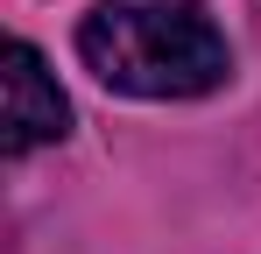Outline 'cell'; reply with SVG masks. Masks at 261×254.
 I'll list each match as a JSON object with an SVG mask.
<instances>
[{
	"instance_id": "6da1fadb",
	"label": "cell",
	"mask_w": 261,
	"mask_h": 254,
	"mask_svg": "<svg viewBox=\"0 0 261 254\" xmlns=\"http://www.w3.org/2000/svg\"><path fill=\"white\" fill-rule=\"evenodd\" d=\"M78 57L106 92L127 99H205L233 71L205 0H92L78 21Z\"/></svg>"
},
{
	"instance_id": "7a4b0ae2",
	"label": "cell",
	"mask_w": 261,
	"mask_h": 254,
	"mask_svg": "<svg viewBox=\"0 0 261 254\" xmlns=\"http://www.w3.org/2000/svg\"><path fill=\"white\" fill-rule=\"evenodd\" d=\"M0 85H7V134H0V148L7 156H36V148H49V141H64L71 134V99L57 92V78H49L43 49L36 42H7L0 49Z\"/></svg>"
}]
</instances>
